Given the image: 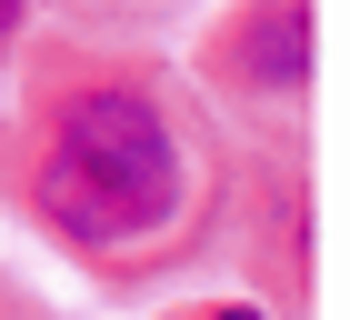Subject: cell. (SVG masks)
<instances>
[{
    "label": "cell",
    "instance_id": "obj_1",
    "mask_svg": "<svg viewBox=\"0 0 350 320\" xmlns=\"http://www.w3.org/2000/svg\"><path fill=\"white\" fill-rule=\"evenodd\" d=\"M30 211L70 250H131L180 211V131L131 80H90L51 110V140L30 160Z\"/></svg>",
    "mask_w": 350,
    "mask_h": 320
},
{
    "label": "cell",
    "instance_id": "obj_2",
    "mask_svg": "<svg viewBox=\"0 0 350 320\" xmlns=\"http://www.w3.org/2000/svg\"><path fill=\"white\" fill-rule=\"evenodd\" d=\"M220 60H230V80H250V90H300V70H310V10H300V0H260L250 21H230Z\"/></svg>",
    "mask_w": 350,
    "mask_h": 320
},
{
    "label": "cell",
    "instance_id": "obj_3",
    "mask_svg": "<svg viewBox=\"0 0 350 320\" xmlns=\"http://www.w3.org/2000/svg\"><path fill=\"white\" fill-rule=\"evenodd\" d=\"M200 320H270V310H250V300H220V310H200Z\"/></svg>",
    "mask_w": 350,
    "mask_h": 320
},
{
    "label": "cell",
    "instance_id": "obj_4",
    "mask_svg": "<svg viewBox=\"0 0 350 320\" xmlns=\"http://www.w3.org/2000/svg\"><path fill=\"white\" fill-rule=\"evenodd\" d=\"M21 10H30V0H0V40H10V30H21Z\"/></svg>",
    "mask_w": 350,
    "mask_h": 320
}]
</instances>
